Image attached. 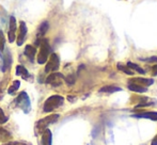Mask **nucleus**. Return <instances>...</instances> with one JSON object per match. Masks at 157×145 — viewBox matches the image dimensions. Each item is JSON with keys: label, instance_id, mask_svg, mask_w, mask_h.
Returning a JSON list of instances; mask_svg holds the SVG:
<instances>
[{"label": "nucleus", "instance_id": "nucleus-29", "mask_svg": "<svg viewBox=\"0 0 157 145\" xmlns=\"http://www.w3.org/2000/svg\"><path fill=\"white\" fill-rule=\"evenodd\" d=\"M2 96H3L2 95V89H0V100L2 99Z\"/></svg>", "mask_w": 157, "mask_h": 145}, {"label": "nucleus", "instance_id": "nucleus-25", "mask_svg": "<svg viewBox=\"0 0 157 145\" xmlns=\"http://www.w3.org/2000/svg\"><path fill=\"white\" fill-rule=\"evenodd\" d=\"M3 49H4V35L1 30H0V54L3 51Z\"/></svg>", "mask_w": 157, "mask_h": 145}, {"label": "nucleus", "instance_id": "nucleus-21", "mask_svg": "<svg viewBox=\"0 0 157 145\" xmlns=\"http://www.w3.org/2000/svg\"><path fill=\"white\" fill-rule=\"evenodd\" d=\"M117 66H118V69H120L121 72H125L126 75H130V76H132V75H134V71H132V69H130L127 65H123V64H121V63H119Z\"/></svg>", "mask_w": 157, "mask_h": 145}, {"label": "nucleus", "instance_id": "nucleus-7", "mask_svg": "<svg viewBox=\"0 0 157 145\" xmlns=\"http://www.w3.org/2000/svg\"><path fill=\"white\" fill-rule=\"evenodd\" d=\"M16 19L14 16H11L9 18V32H8V37L9 42L13 43L15 41V37H16Z\"/></svg>", "mask_w": 157, "mask_h": 145}, {"label": "nucleus", "instance_id": "nucleus-16", "mask_svg": "<svg viewBox=\"0 0 157 145\" xmlns=\"http://www.w3.org/2000/svg\"><path fill=\"white\" fill-rule=\"evenodd\" d=\"M122 91L120 87H117V85H105L101 89H99V92L101 93H116V92H120Z\"/></svg>", "mask_w": 157, "mask_h": 145}, {"label": "nucleus", "instance_id": "nucleus-17", "mask_svg": "<svg viewBox=\"0 0 157 145\" xmlns=\"http://www.w3.org/2000/svg\"><path fill=\"white\" fill-rule=\"evenodd\" d=\"M16 75L19 77H21L23 79H25V80L29 79V77H30L29 72H28L27 69H25L23 65H17L16 66Z\"/></svg>", "mask_w": 157, "mask_h": 145}, {"label": "nucleus", "instance_id": "nucleus-1", "mask_svg": "<svg viewBox=\"0 0 157 145\" xmlns=\"http://www.w3.org/2000/svg\"><path fill=\"white\" fill-rule=\"evenodd\" d=\"M59 117H60L59 114H52V115H48V116H46V117L42 118V120L37 121L34 127L35 135L36 136L42 135V133L48 128V126L52 124H55V123L59 120Z\"/></svg>", "mask_w": 157, "mask_h": 145}, {"label": "nucleus", "instance_id": "nucleus-26", "mask_svg": "<svg viewBox=\"0 0 157 145\" xmlns=\"http://www.w3.org/2000/svg\"><path fill=\"white\" fill-rule=\"evenodd\" d=\"M2 145H31L30 143H26V142H6L4 144H2Z\"/></svg>", "mask_w": 157, "mask_h": 145}, {"label": "nucleus", "instance_id": "nucleus-15", "mask_svg": "<svg viewBox=\"0 0 157 145\" xmlns=\"http://www.w3.org/2000/svg\"><path fill=\"white\" fill-rule=\"evenodd\" d=\"M42 135H43V137H42V145H52V131L47 128Z\"/></svg>", "mask_w": 157, "mask_h": 145}, {"label": "nucleus", "instance_id": "nucleus-24", "mask_svg": "<svg viewBox=\"0 0 157 145\" xmlns=\"http://www.w3.org/2000/svg\"><path fill=\"white\" fill-rule=\"evenodd\" d=\"M8 122V117H6V115L4 114L3 110L0 108V124H4V123Z\"/></svg>", "mask_w": 157, "mask_h": 145}, {"label": "nucleus", "instance_id": "nucleus-20", "mask_svg": "<svg viewBox=\"0 0 157 145\" xmlns=\"http://www.w3.org/2000/svg\"><path fill=\"white\" fill-rule=\"evenodd\" d=\"M21 87V81L19 80H15V81H13V83H12V85H11L10 87H9V90H8V93L9 94H14L15 92L18 90V87Z\"/></svg>", "mask_w": 157, "mask_h": 145}, {"label": "nucleus", "instance_id": "nucleus-5", "mask_svg": "<svg viewBox=\"0 0 157 145\" xmlns=\"http://www.w3.org/2000/svg\"><path fill=\"white\" fill-rule=\"evenodd\" d=\"M60 66V59L57 54H52L49 57V59L46 62L45 66V72H55L59 69Z\"/></svg>", "mask_w": 157, "mask_h": 145}, {"label": "nucleus", "instance_id": "nucleus-11", "mask_svg": "<svg viewBox=\"0 0 157 145\" xmlns=\"http://www.w3.org/2000/svg\"><path fill=\"white\" fill-rule=\"evenodd\" d=\"M48 27H49V25H48L47 21H43V23L39 26V29H37V33H36V41H35V45H40L42 39H43L44 35H45V33L47 32Z\"/></svg>", "mask_w": 157, "mask_h": 145}, {"label": "nucleus", "instance_id": "nucleus-19", "mask_svg": "<svg viewBox=\"0 0 157 145\" xmlns=\"http://www.w3.org/2000/svg\"><path fill=\"white\" fill-rule=\"evenodd\" d=\"M127 66L129 67L132 71H136L137 72H139V74L141 75H144L145 74V71L142 69V67H140L139 65H137L136 63H132V62H128L127 63Z\"/></svg>", "mask_w": 157, "mask_h": 145}, {"label": "nucleus", "instance_id": "nucleus-3", "mask_svg": "<svg viewBox=\"0 0 157 145\" xmlns=\"http://www.w3.org/2000/svg\"><path fill=\"white\" fill-rule=\"evenodd\" d=\"M40 46H41V48H40L39 56H37V63H39V64H44V63L47 62L48 57H49L50 46L46 39H42L41 43H40Z\"/></svg>", "mask_w": 157, "mask_h": 145}, {"label": "nucleus", "instance_id": "nucleus-10", "mask_svg": "<svg viewBox=\"0 0 157 145\" xmlns=\"http://www.w3.org/2000/svg\"><path fill=\"white\" fill-rule=\"evenodd\" d=\"M27 26H26L25 21H21L19 23V30H18V35H17V46H21L25 42L26 35H27Z\"/></svg>", "mask_w": 157, "mask_h": 145}, {"label": "nucleus", "instance_id": "nucleus-9", "mask_svg": "<svg viewBox=\"0 0 157 145\" xmlns=\"http://www.w3.org/2000/svg\"><path fill=\"white\" fill-rule=\"evenodd\" d=\"M128 83H136V84H139L141 87H150L154 83V79L152 78H141V77H134V78L129 79L128 80Z\"/></svg>", "mask_w": 157, "mask_h": 145}, {"label": "nucleus", "instance_id": "nucleus-14", "mask_svg": "<svg viewBox=\"0 0 157 145\" xmlns=\"http://www.w3.org/2000/svg\"><path fill=\"white\" fill-rule=\"evenodd\" d=\"M35 54H36V49H35V47H33L32 45H27L25 47V54L31 62L34 61Z\"/></svg>", "mask_w": 157, "mask_h": 145}, {"label": "nucleus", "instance_id": "nucleus-27", "mask_svg": "<svg viewBox=\"0 0 157 145\" xmlns=\"http://www.w3.org/2000/svg\"><path fill=\"white\" fill-rule=\"evenodd\" d=\"M151 72H152V75H153V76H157V64L154 65V66H152Z\"/></svg>", "mask_w": 157, "mask_h": 145}, {"label": "nucleus", "instance_id": "nucleus-4", "mask_svg": "<svg viewBox=\"0 0 157 145\" xmlns=\"http://www.w3.org/2000/svg\"><path fill=\"white\" fill-rule=\"evenodd\" d=\"M15 104L18 108H21L25 113H29L31 109V104H30V98L26 92H21L18 94V96L15 99Z\"/></svg>", "mask_w": 157, "mask_h": 145}, {"label": "nucleus", "instance_id": "nucleus-28", "mask_svg": "<svg viewBox=\"0 0 157 145\" xmlns=\"http://www.w3.org/2000/svg\"><path fill=\"white\" fill-rule=\"evenodd\" d=\"M151 145H157V136H156V137L153 139V141H152Z\"/></svg>", "mask_w": 157, "mask_h": 145}, {"label": "nucleus", "instance_id": "nucleus-22", "mask_svg": "<svg viewBox=\"0 0 157 145\" xmlns=\"http://www.w3.org/2000/svg\"><path fill=\"white\" fill-rule=\"evenodd\" d=\"M64 80H65V82L67 83L68 85H72V84H74V83H75L76 78H75L74 74H71V75H68L67 77H64Z\"/></svg>", "mask_w": 157, "mask_h": 145}, {"label": "nucleus", "instance_id": "nucleus-18", "mask_svg": "<svg viewBox=\"0 0 157 145\" xmlns=\"http://www.w3.org/2000/svg\"><path fill=\"white\" fill-rule=\"evenodd\" d=\"M128 89L132 92H136V93H145V92H147V87H141V85L136 84V83H128Z\"/></svg>", "mask_w": 157, "mask_h": 145}, {"label": "nucleus", "instance_id": "nucleus-2", "mask_svg": "<svg viewBox=\"0 0 157 145\" xmlns=\"http://www.w3.org/2000/svg\"><path fill=\"white\" fill-rule=\"evenodd\" d=\"M63 102H64V98L62 96L52 95L46 99L45 104H44V107H43V111L45 112V113L52 112L54 110H56L57 108L62 106Z\"/></svg>", "mask_w": 157, "mask_h": 145}, {"label": "nucleus", "instance_id": "nucleus-23", "mask_svg": "<svg viewBox=\"0 0 157 145\" xmlns=\"http://www.w3.org/2000/svg\"><path fill=\"white\" fill-rule=\"evenodd\" d=\"M141 61H144V62H149V63H157V57H150V58H140Z\"/></svg>", "mask_w": 157, "mask_h": 145}, {"label": "nucleus", "instance_id": "nucleus-8", "mask_svg": "<svg viewBox=\"0 0 157 145\" xmlns=\"http://www.w3.org/2000/svg\"><path fill=\"white\" fill-rule=\"evenodd\" d=\"M1 71L6 72L11 67V64H12V56H11V52L8 49H6L4 54H1Z\"/></svg>", "mask_w": 157, "mask_h": 145}, {"label": "nucleus", "instance_id": "nucleus-13", "mask_svg": "<svg viewBox=\"0 0 157 145\" xmlns=\"http://www.w3.org/2000/svg\"><path fill=\"white\" fill-rule=\"evenodd\" d=\"M11 139H12V135L6 129L0 126V143H6V142L11 141Z\"/></svg>", "mask_w": 157, "mask_h": 145}, {"label": "nucleus", "instance_id": "nucleus-6", "mask_svg": "<svg viewBox=\"0 0 157 145\" xmlns=\"http://www.w3.org/2000/svg\"><path fill=\"white\" fill-rule=\"evenodd\" d=\"M64 79V76L61 72H52L49 76L46 78V83L47 84H52V87H59L61 85Z\"/></svg>", "mask_w": 157, "mask_h": 145}, {"label": "nucleus", "instance_id": "nucleus-12", "mask_svg": "<svg viewBox=\"0 0 157 145\" xmlns=\"http://www.w3.org/2000/svg\"><path fill=\"white\" fill-rule=\"evenodd\" d=\"M132 117L136 118H147L154 122H157V112L155 111H147V112H141V113H135L132 115Z\"/></svg>", "mask_w": 157, "mask_h": 145}]
</instances>
